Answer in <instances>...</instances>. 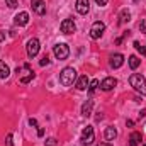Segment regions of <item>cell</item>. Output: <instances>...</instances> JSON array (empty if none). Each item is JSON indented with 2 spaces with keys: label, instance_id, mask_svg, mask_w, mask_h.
<instances>
[{
  "label": "cell",
  "instance_id": "obj_1",
  "mask_svg": "<svg viewBox=\"0 0 146 146\" xmlns=\"http://www.w3.org/2000/svg\"><path fill=\"white\" fill-rule=\"evenodd\" d=\"M129 85L138 92V94H141V95H145L146 94V80L143 75H139V73H133L131 76H129Z\"/></svg>",
  "mask_w": 146,
  "mask_h": 146
},
{
  "label": "cell",
  "instance_id": "obj_2",
  "mask_svg": "<svg viewBox=\"0 0 146 146\" xmlns=\"http://www.w3.org/2000/svg\"><path fill=\"white\" fill-rule=\"evenodd\" d=\"M75 80H76V72H75V68H72V66H66L63 72L60 73V83H61L63 87L73 85Z\"/></svg>",
  "mask_w": 146,
  "mask_h": 146
},
{
  "label": "cell",
  "instance_id": "obj_3",
  "mask_svg": "<svg viewBox=\"0 0 146 146\" xmlns=\"http://www.w3.org/2000/svg\"><path fill=\"white\" fill-rule=\"evenodd\" d=\"M17 75H19L21 83H29V82L34 78V72H33V68L29 66V63H24L21 68H17Z\"/></svg>",
  "mask_w": 146,
  "mask_h": 146
},
{
  "label": "cell",
  "instance_id": "obj_4",
  "mask_svg": "<svg viewBox=\"0 0 146 146\" xmlns=\"http://www.w3.org/2000/svg\"><path fill=\"white\" fill-rule=\"evenodd\" d=\"M53 53H54L56 60L63 61V60H66V58L70 56V48H68V44H65V42H58V44L53 46Z\"/></svg>",
  "mask_w": 146,
  "mask_h": 146
},
{
  "label": "cell",
  "instance_id": "obj_5",
  "mask_svg": "<svg viewBox=\"0 0 146 146\" xmlns=\"http://www.w3.org/2000/svg\"><path fill=\"white\" fill-rule=\"evenodd\" d=\"M94 139H95V133H94V127L92 126H87V127H83V131H82V136H80V143L83 146H88L94 143Z\"/></svg>",
  "mask_w": 146,
  "mask_h": 146
},
{
  "label": "cell",
  "instance_id": "obj_6",
  "mask_svg": "<svg viewBox=\"0 0 146 146\" xmlns=\"http://www.w3.org/2000/svg\"><path fill=\"white\" fill-rule=\"evenodd\" d=\"M104 31H106V24L100 22V21H97L90 27V37L92 39H100V37L104 36Z\"/></svg>",
  "mask_w": 146,
  "mask_h": 146
},
{
  "label": "cell",
  "instance_id": "obj_7",
  "mask_svg": "<svg viewBox=\"0 0 146 146\" xmlns=\"http://www.w3.org/2000/svg\"><path fill=\"white\" fill-rule=\"evenodd\" d=\"M27 56L29 58H34L37 53H39V49H41V44H39V39H36V37H33V39H29L27 41Z\"/></svg>",
  "mask_w": 146,
  "mask_h": 146
},
{
  "label": "cell",
  "instance_id": "obj_8",
  "mask_svg": "<svg viewBox=\"0 0 146 146\" xmlns=\"http://www.w3.org/2000/svg\"><path fill=\"white\" fill-rule=\"evenodd\" d=\"M60 29L63 34H73L76 31V24L73 22V19H65L61 24H60Z\"/></svg>",
  "mask_w": 146,
  "mask_h": 146
},
{
  "label": "cell",
  "instance_id": "obj_9",
  "mask_svg": "<svg viewBox=\"0 0 146 146\" xmlns=\"http://www.w3.org/2000/svg\"><path fill=\"white\" fill-rule=\"evenodd\" d=\"M31 7H33V10L36 12L37 15H44L46 14V2L44 0H33Z\"/></svg>",
  "mask_w": 146,
  "mask_h": 146
},
{
  "label": "cell",
  "instance_id": "obj_10",
  "mask_svg": "<svg viewBox=\"0 0 146 146\" xmlns=\"http://www.w3.org/2000/svg\"><path fill=\"white\" fill-rule=\"evenodd\" d=\"M117 85V80L114 78V76H107V78H104L102 80V83H100V88L104 90V92H110L114 87Z\"/></svg>",
  "mask_w": 146,
  "mask_h": 146
},
{
  "label": "cell",
  "instance_id": "obj_11",
  "mask_svg": "<svg viewBox=\"0 0 146 146\" xmlns=\"http://www.w3.org/2000/svg\"><path fill=\"white\" fill-rule=\"evenodd\" d=\"M109 65H110V68H121V66L124 65V56H122L121 53H115V54H112V56H110Z\"/></svg>",
  "mask_w": 146,
  "mask_h": 146
},
{
  "label": "cell",
  "instance_id": "obj_12",
  "mask_svg": "<svg viewBox=\"0 0 146 146\" xmlns=\"http://www.w3.org/2000/svg\"><path fill=\"white\" fill-rule=\"evenodd\" d=\"M88 10H90V2L88 0H76V12L78 14L85 15V14H88Z\"/></svg>",
  "mask_w": 146,
  "mask_h": 146
},
{
  "label": "cell",
  "instance_id": "obj_13",
  "mask_svg": "<svg viewBox=\"0 0 146 146\" xmlns=\"http://www.w3.org/2000/svg\"><path fill=\"white\" fill-rule=\"evenodd\" d=\"M29 22V14L27 12H19L15 17H14V24L15 26H26Z\"/></svg>",
  "mask_w": 146,
  "mask_h": 146
},
{
  "label": "cell",
  "instance_id": "obj_14",
  "mask_svg": "<svg viewBox=\"0 0 146 146\" xmlns=\"http://www.w3.org/2000/svg\"><path fill=\"white\" fill-rule=\"evenodd\" d=\"M92 109H94V100H92V99H88V100L82 106V115L88 117V115L92 114Z\"/></svg>",
  "mask_w": 146,
  "mask_h": 146
},
{
  "label": "cell",
  "instance_id": "obj_15",
  "mask_svg": "<svg viewBox=\"0 0 146 146\" xmlns=\"http://www.w3.org/2000/svg\"><path fill=\"white\" fill-rule=\"evenodd\" d=\"M141 139H143L141 133H138V131L131 133V136H129V146H138L139 143H141Z\"/></svg>",
  "mask_w": 146,
  "mask_h": 146
},
{
  "label": "cell",
  "instance_id": "obj_16",
  "mask_svg": "<svg viewBox=\"0 0 146 146\" xmlns=\"http://www.w3.org/2000/svg\"><path fill=\"white\" fill-rule=\"evenodd\" d=\"M104 136H106V139H107V141H114V139L117 138V131H115V127H114V126L106 127V133H104Z\"/></svg>",
  "mask_w": 146,
  "mask_h": 146
},
{
  "label": "cell",
  "instance_id": "obj_17",
  "mask_svg": "<svg viewBox=\"0 0 146 146\" xmlns=\"http://www.w3.org/2000/svg\"><path fill=\"white\" fill-rule=\"evenodd\" d=\"M88 78H87V75H82L78 80H76V88L78 90H87V87H88Z\"/></svg>",
  "mask_w": 146,
  "mask_h": 146
},
{
  "label": "cell",
  "instance_id": "obj_18",
  "mask_svg": "<svg viewBox=\"0 0 146 146\" xmlns=\"http://www.w3.org/2000/svg\"><path fill=\"white\" fill-rule=\"evenodd\" d=\"M129 21H131V12H129L127 9L121 10V15H119V24H126V22H129Z\"/></svg>",
  "mask_w": 146,
  "mask_h": 146
},
{
  "label": "cell",
  "instance_id": "obj_19",
  "mask_svg": "<svg viewBox=\"0 0 146 146\" xmlns=\"http://www.w3.org/2000/svg\"><path fill=\"white\" fill-rule=\"evenodd\" d=\"M9 75H10V70L7 66V63L5 61H0V80H5Z\"/></svg>",
  "mask_w": 146,
  "mask_h": 146
},
{
  "label": "cell",
  "instance_id": "obj_20",
  "mask_svg": "<svg viewBox=\"0 0 146 146\" xmlns=\"http://www.w3.org/2000/svg\"><path fill=\"white\" fill-rule=\"evenodd\" d=\"M139 65H141V60H139L138 56H134V54L129 56V66H131V70H136Z\"/></svg>",
  "mask_w": 146,
  "mask_h": 146
},
{
  "label": "cell",
  "instance_id": "obj_21",
  "mask_svg": "<svg viewBox=\"0 0 146 146\" xmlns=\"http://www.w3.org/2000/svg\"><path fill=\"white\" fill-rule=\"evenodd\" d=\"M99 85H100V83H99V80H97V78H95V80H92V82L88 83V87H87L88 94H90V95H94V94H95V90L99 88Z\"/></svg>",
  "mask_w": 146,
  "mask_h": 146
},
{
  "label": "cell",
  "instance_id": "obj_22",
  "mask_svg": "<svg viewBox=\"0 0 146 146\" xmlns=\"http://www.w3.org/2000/svg\"><path fill=\"white\" fill-rule=\"evenodd\" d=\"M133 46H134V48H136V49H138V51H139L141 54H146V48L139 44V41H134V42H133Z\"/></svg>",
  "mask_w": 146,
  "mask_h": 146
},
{
  "label": "cell",
  "instance_id": "obj_23",
  "mask_svg": "<svg viewBox=\"0 0 146 146\" xmlns=\"http://www.w3.org/2000/svg\"><path fill=\"white\" fill-rule=\"evenodd\" d=\"M39 65H41V66H46V65H49V56H48V54H44V56L39 60Z\"/></svg>",
  "mask_w": 146,
  "mask_h": 146
},
{
  "label": "cell",
  "instance_id": "obj_24",
  "mask_svg": "<svg viewBox=\"0 0 146 146\" xmlns=\"http://www.w3.org/2000/svg\"><path fill=\"white\" fill-rule=\"evenodd\" d=\"M56 145H58L56 138H49V139H46V141H44V146H56Z\"/></svg>",
  "mask_w": 146,
  "mask_h": 146
},
{
  "label": "cell",
  "instance_id": "obj_25",
  "mask_svg": "<svg viewBox=\"0 0 146 146\" xmlns=\"http://www.w3.org/2000/svg\"><path fill=\"white\" fill-rule=\"evenodd\" d=\"M5 146H14V143H12V134H7V138H5Z\"/></svg>",
  "mask_w": 146,
  "mask_h": 146
},
{
  "label": "cell",
  "instance_id": "obj_26",
  "mask_svg": "<svg viewBox=\"0 0 146 146\" xmlns=\"http://www.w3.org/2000/svg\"><path fill=\"white\" fill-rule=\"evenodd\" d=\"M7 2V5L10 7V9H15L17 7V0H5Z\"/></svg>",
  "mask_w": 146,
  "mask_h": 146
},
{
  "label": "cell",
  "instance_id": "obj_27",
  "mask_svg": "<svg viewBox=\"0 0 146 146\" xmlns=\"http://www.w3.org/2000/svg\"><path fill=\"white\" fill-rule=\"evenodd\" d=\"M139 29H141V33H145V34H146V19H143V21H141Z\"/></svg>",
  "mask_w": 146,
  "mask_h": 146
},
{
  "label": "cell",
  "instance_id": "obj_28",
  "mask_svg": "<svg viewBox=\"0 0 146 146\" xmlns=\"http://www.w3.org/2000/svg\"><path fill=\"white\" fill-rule=\"evenodd\" d=\"M95 2H97V5H99V7H106L109 0H95Z\"/></svg>",
  "mask_w": 146,
  "mask_h": 146
},
{
  "label": "cell",
  "instance_id": "obj_29",
  "mask_svg": "<svg viewBox=\"0 0 146 146\" xmlns=\"http://www.w3.org/2000/svg\"><path fill=\"white\" fill-rule=\"evenodd\" d=\"M29 124H31V126H34V127H37V121L34 119V117H31V119H29Z\"/></svg>",
  "mask_w": 146,
  "mask_h": 146
},
{
  "label": "cell",
  "instance_id": "obj_30",
  "mask_svg": "<svg viewBox=\"0 0 146 146\" xmlns=\"http://www.w3.org/2000/svg\"><path fill=\"white\" fill-rule=\"evenodd\" d=\"M37 136H39V138H42V136H44V129H42V127H39V129H37Z\"/></svg>",
  "mask_w": 146,
  "mask_h": 146
},
{
  "label": "cell",
  "instance_id": "obj_31",
  "mask_svg": "<svg viewBox=\"0 0 146 146\" xmlns=\"http://www.w3.org/2000/svg\"><path fill=\"white\" fill-rule=\"evenodd\" d=\"M3 39H5V34H3V33L0 31V41H3Z\"/></svg>",
  "mask_w": 146,
  "mask_h": 146
},
{
  "label": "cell",
  "instance_id": "obj_32",
  "mask_svg": "<svg viewBox=\"0 0 146 146\" xmlns=\"http://www.w3.org/2000/svg\"><path fill=\"white\" fill-rule=\"evenodd\" d=\"M99 146H112V145H110V143H100Z\"/></svg>",
  "mask_w": 146,
  "mask_h": 146
},
{
  "label": "cell",
  "instance_id": "obj_33",
  "mask_svg": "<svg viewBox=\"0 0 146 146\" xmlns=\"http://www.w3.org/2000/svg\"><path fill=\"white\" fill-rule=\"evenodd\" d=\"M143 146H146V143H145V145H143Z\"/></svg>",
  "mask_w": 146,
  "mask_h": 146
},
{
  "label": "cell",
  "instance_id": "obj_34",
  "mask_svg": "<svg viewBox=\"0 0 146 146\" xmlns=\"http://www.w3.org/2000/svg\"><path fill=\"white\" fill-rule=\"evenodd\" d=\"M134 2H138V0H134Z\"/></svg>",
  "mask_w": 146,
  "mask_h": 146
}]
</instances>
